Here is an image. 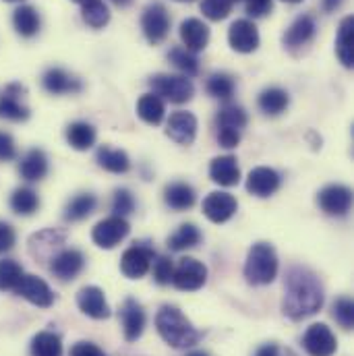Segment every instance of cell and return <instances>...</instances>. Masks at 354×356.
Returning <instances> with one entry per match:
<instances>
[{
	"mask_svg": "<svg viewBox=\"0 0 354 356\" xmlns=\"http://www.w3.org/2000/svg\"><path fill=\"white\" fill-rule=\"evenodd\" d=\"M195 188L186 182H170L166 188H164V201L168 207L177 209V211H184V209H191L195 205Z\"/></svg>",
	"mask_w": 354,
	"mask_h": 356,
	"instance_id": "obj_28",
	"label": "cell"
},
{
	"mask_svg": "<svg viewBox=\"0 0 354 356\" xmlns=\"http://www.w3.org/2000/svg\"><path fill=\"white\" fill-rule=\"evenodd\" d=\"M95 207H97L95 195H91V193H79V195H75L67 203V207H65V220L67 222H81V220H86L88 216H91L95 211Z\"/></svg>",
	"mask_w": 354,
	"mask_h": 356,
	"instance_id": "obj_31",
	"label": "cell"
},
{
	"mask_svg": "<svg viewBox=\"0 0 354 356\" xmlns=\"http://www.w3.org/2000/svg\"><path fill=\"white\" fill-rule=\"evenodd\" d=\"M137 114L143 122L147 124H160L164 120V114H166V106L162 102V97H158L156 93H145L139 97L137 102Z\"/></svg>",
	"mask_w": 354,
	"mask_h": 356,
	"instance_id": "obj_29",
	"label": "cell"
},
{
	"mask_svg": "<svg viewBox=\"0 0 354 356\" xmlns=\"http://www.w3.org/2000/svg\"><path fill=\"white\" fill-rule=\"evenodd\" d=\"M177 2H193V0H177Z\"/></svg>",
	"mask_w": 354,
	"mask_h": 356,
	"instance_id": "obj_56",
	"label": "cell"
},
{
	"mask_svg": "<svg viewBox=\"0 0 354 356\" xmlns=\"http://www.w3.org/2000/svg\"><path fill=\"white\" fill-rule=\"evenodd\" d=\"M6 2H21V0H6Z\"/></svg>",
	"mask_w": 354,
	"mask_h": 356,
	"instance_id": "obj_57",
	"label": "cell"
},
{
	"mask_svg": "<svg viewBox=\"0 0 354 356\" xmlns=\"http://www.w3.org/2000/svg\"><path fill=\"white\" fill-rule=\"evenodd\" d=\"M207 282V267L201 261L193 259V257H182L175 267L172 273V286L182 292H195L199 288H203V284Z\"/></svg>",
	"mask_w": 354,
	"mask_h": 356,
	"instance_id": "obj_8",
	"label": "cell"
},
{
	"mask_svg": "<svg viewBox=\"0 0 354 356\" xmlns=\"http://www.w3.org/2000/svg\"><path fill=\"white\" fill-rule=\"evenodd\" d=\"M332 315L344 330H353L354 327V302L348 296H342L334 302Z\"/></svg>",
	"mask_w": 354,
	"mask_h": 356,
	"instance_id": "obj_42",
	"label": "cell"
},
{
	"mask_svg": "<svg viewBox=\"0 0 354 356\" xmlns=\"http://www.w3.org/2000/svg\"><path fill=\"white\" fill-rule=\"evenodd\" d=\"M19 175L27 182H38L48 175V158L42 149H29L21 164H19Z\"/></svg>",
	"mask_w": 354,
	"mask_h": 356,
	"instance_id": "obj_25",
	"label": "cell"
},
{
	"mask_svg": "<svg viewBox=\"0 0 354 356\" xmlns=\"http://www.w3.org/2000/svg\"><path fill=\"white\" fill-rule=\"evenodd\" d=\"M317 203L323 213L328 216H346L353 205V191L344 184H328L325 188L319 191Z\"/></svg>",
	"mask_w": 354,
	"mask_h": 356,
	"instance_id": "obj_10",
	"label": "cell"
},
{
	"mask_svg": "<svg viewBox=\"0 0 354 356\" xmlns=\"http://www.w3.org/2000/svg\"><path fill=\"white\" fill-rule=\"evenodd\" d=\"M218 143L226 149H232L241 143V133L230 129H218Z\"/></svg>",
	"mask_w": 354,
	"mask_h": 356,
	"instance_id": "obj_49",
	"label": "cell"
},
{
	"mask_svg": "<svg viewBox=\"0 0 354 356\" xmlns=\"http://www.w3.org/2000/svg\"><path fill=\"white\" fill-rule=\"evenodd\" d=\"M166 135L178 145H191L197 135V118L191 112H172L166 124Z\"/></svg>",
	"mask_w": 354,
	"mask_h": 356,
	"instance_id": "obj_19",
	"label": "cell"
},
{
	"mask_svg": "<svg viewBox=\"0 0 354 356\" xmlns=\"http://www.w3.org/2000/svg\"><path fill=\"white\" fill-rule=\"evenodd\" d=\"M141 29L150 44H162L170 33V15L162 2H150L141 15Z\"/></svg>",
	"mask_w": 354,
	"mask_h": 356,
	"instance_id": "obj_5",
	"label": "cell"
},
{
	"mask_svg": "<svg viewBox=\"0 0 354 356\" xmlns=\"http://www.w3.org/2000/svg\"><path fill=\"white\" fill-rule=\"evenodd\" d=\"M150 86H152L154 93L158 97H164L170 104H186L195 95L193 81L188 77H184V75H166V73H160V75H154L150 79Z\"/></svg>",
	"mask_w": 354,
	"mask_h": 356,
	"instance_id": "obj_4",
	"label": "cell"
},
{
	"mask_svg": "<svg viewBox=\"0 0 354 356\" xmlns=\"http://www.w3.org/2000/svg\"><path fill=\"white\" fill-rule=\"evenodd\" d=\"M277 253L273 245L257 243L249 249L247 261H245V280L251 286H267L277 275Z\"/></svg>",
	"mask_w": 354,
	"mask_h": 356,
	"instance_id": "obj_3",
	"label": "cell"
},
{
	"mask_svg": "<svg viewBox=\"0 0 354 356\" xmlns=\"http://www.w3.org/2000/svg\"><path fill=\"white\" fill-rule=\"evenodd\" d=\"M25 93H27L25 86L8 83L0 93V118L10 122H25L29 118V108L23 104Z\"/></svg>",
	"mask_w": 354,
	"mask_h": 356,
	"instance_id": "obj_11",
	"label": "cell"
},
{
	"mask_svg": "<svg viewBox=\"0 0 354 356\" xmlns=\"http://www.w3.org/2000/svg\"><path fill=\"white\" fill-rule=\"evenodd\" d=\"M234 2H243L247 15L253 17V19L266 17V15L271 13V8H273V2L271 0H234Z\"/></svg>",
	"mask_w": 354,
	"mask_h": 356,
	"instance_id": "obj_45",
	"label": "cell"
},
{
	"mask_svg": "<svg viewBox=\"0 0 354 356\" xmlns=\"http://www.w3.org/2000/svg\"><path fill=\"white\" fill-rule=\"evenodd\" d=\"M50 271L54 277H58L61 282H69V280H75L83 267H86V257L81 251L77 249H63L58 251L52 259H50Z\"/></svg>",
	"mask_w": 354,
	"mask_h": 356,
	"instance_id": "obj_17",
	"label": "cell"
},
{
	"mask_svg": "<svg viewBox=\"0 0 354 356\" xmlns=\"http://www.w3.org/2000/svg\"><path fill=\"white\" fill-rule=\"evenodd\" d=\"M15 156H17L15 139L8 133L0 131V162H10L15 160Z\"/></svg>",
	"mask_w": 354,
	"mask_h": 356,
	"instance_id": "obj_46",
	"label": "cell"
},
{
	"mask_svg": "<svg viewBox=\"0 0 354 356\" xmlns=\"http://www.w3.org/2000/svg\"><path fill=\"white\" fill-rule=\"evenodd\" d=\"M73 2H79V4H83V2H88V0H73Z\"/></svg>",
	"mask_w": 354,
	"mask_h": 356,
	"instance_id": "obj_55",
	"label": "cell"
},
{
	"mask_svg": "<svg viewBox=\"0 0 354 356\" xmlns=\"http://www.w3.org/2000/svg\"><path fill=\"white\" fill-rule=\"evenodd\" d=\"M315 33H317V23H315V19H313L311 15H298V17L292 21V25L286 29L284 38H282L284 48L290 50V52H298V50H303L307 44L313 42Z\"/></svg>",
	"mask_w": 354,
	"mask_h": 356,
	"instance_id": "obj_14",
	"label": "cell"
},
{
	"mask_svg": "<svg viewBox=\"0 0 354 356\" xmlns=\"http://www.w3.org/2000/svg\"><path fill=\"white\" fill-rule=\"evenodd\" d=\"M17 234L8 222H0V253H8L15 247Z\"/></svg>",
	"mask_w": 354,
	"mask_h": 356,
	"instance_id": "obj_47",
	"label": "cell"
},
{
	"mask_svg": "<svg viewBox=\"0 0 354 356\" xmlns=\"http://www.w3.org/2000/svg\"><path fill=\"white\" fill-rule=\"evenodd\" d=\"M156 330H158L160 338L177 350L193 348L203 338V334L197 327H193V323L182 315V311L172 305H164L158 311Z\"/></svg>",
	"mask_w": 354,
	"mask_h": 356,
	"instance_id": "obj_2",
	"label": "cell"
},
{
	"mask_svg": "<svg viewBox=\"0 0 354 356\" xmlns=\"http://www.w3.org/2000/svg\"><path fill=\"white\" fill-rule=\"evenodd\" d=\"M67 141L77 152H88L95 143V129L88 122H71L67 127Z\"/></svg>",
	"mask_w": 354,
	"mask_h": 356,
	"instance_id": "obj_33",
	"label": "cell"
},
{
	"mask_svg": "<svg viewBox=\"0 0 354 356\" xmlns=\"http://www.w3.org/2000/svg\"><path fill=\"white\" fill-rule=\"evenodd\" d=\"M31 356H63V340L54 332H40L31 340Z\"/></svg>",
	"mask_w": 354,
	"mask_h": 356,
	"instance_id": "obj_35",
	"label": "cell"
},
{
	"mask_svg": "<svg viewBox=\"0 0 354 356\" xmlns=\"http://www.w3.org/2000/svg\"><path fill=\"white\" fill-rule=\"evenodd\" d=\"M249 122V116L243 106L239 104H224L218 112V129H230V131H243Z\"/></svg>",
	"mask_w": 354,
	"mask_h": 356,
	"instance_id": "obj_34",
	"label": "cell"
},
{
	"mask_svg": "<svg viewBox=\"0 0 354 356\" xmlns=\"http://www.w3.org/2000/svg\"><path fill=\"white\" fill-rule=\"evenodd\" d=\"M118 319L122 323L124 340L127 342H137L143 336L145 330V311L135 298H127L118 311Z\"/></svg>",
	"mask_w": 354,
	"mask_h": 356,
	"instance_id": "obj_16",
	"label": "cell"
},
{
	"mask_svg": "<svg viewBox=\"0 0 354 356\" xmlns=\"http://www.w3.org/2000/svg\"><path fill=\"white\" fill-rule=\"evenodd\" d=\"M342 2L344 0H323V10L325 13H334V10H338L342 6Z\"/></svg>",
	"mask_w": 354,
	"mask_h": 356,
	"instance_id": "obj_51",
	"label": "cell"
},
{
	"mask_svg": "<svg viewBox=\"0 0 354 356\" xmlns=\"http://www.w3.org/2000/svg\"><path fill=\"white\" fill-rule=\"evenodd\" d=\"M13 25H15V31L21 38H33V35H38V31L42 27V19H40V13L33 6L21 4L13 13Z\"/></svg>",
	"mask_w": 354,
	"mask_h": 356,
	"instance_id": "obj_26",
	"label": "cell"
},
{
	"mask_svg": "<svg viewBox=\"0 0 354 356\" xmlns=\"http://www.w3.org/2000/svg\"><path fill=\"white\" fill-rule=\"evenodd\" d=\"M207 93L216 99H222V102H228L234 93V79L228 75V73H214L209 79H207Z\"/></svg>",
	"mask_w": 354,
	"mask_h": 356,
	"instance_id": "obj_39",
	"label": "cell"
},
{
	"mask_svg": "<svg viewBox=\"0 0 354 356\" xmlns=\"http://www.w3.org/2000/svg\"><path fill=\"white\" fill-rule=\"evenodd\" d=\"M234 0H201V13L209 21H222L230 15Z\"/></svg>",
	"mask_w": 354,
	"mask_h": 356,
	"instance_id": "obj_41",
	"label": "cell"
},
{
	"mask_svg": "<svg viewBox=\"0 0 354 356\" xmlns=\"http://www.w3.org/2000/svg\"><path fill=\"white\" fill-rule=\"evenodd\" d=\"M336 54L340 63L346 69L354 67V19L344 17L340 27H338V38H336Z\"/></svg>",
	"mask_w": 354,
	"mask_h": 356,
	"instance_id": "obj_24",
	"label": "cell"
},
{
	"mask_svg": "<svg viewBox=\"0 0 354 356\" xmlns=\"http://www.w3.org/2000/svg\"><path fill=\"white\" fill-rule=\"evenodd\" d=\"M95 160H97L99 168H104L106 172H112V175H124L131 170V160H129L127 152H122V149L104 145L97 149Z\"/></svg>",
	"mask_w": 354,
	"mask_h": 356,
	"instance_id": "obj_27",
	"label": "cell"
},
{
	"mask_svg": "<svg viewBox=\"0 0 354 356\" xmlns=\"http://www.w3.org/2000/svg\"><path fill=\"white\" fill-rule=\"evenodd\" d=\"M280 182L282 178L280 175L273 170V168H267V166H259V168H253L249 172L247 178V191L255 197H269L273 195L277 188H280Z\"/></svg>",
	"mask_w": 354,
	"mask_h": 356,
	"instance_id": "obj_21",
	"label": "cell"
},
{
	"mask_svg": "<svg viewBox=\"0 0 354 356\" xmlns=\"http://www.w3.org/2000/svg\"><path fill=\"white\" fill-rule=\"evenodd\" d=\"M209 178L220 186H236L241 182V168L234 156L214 158L209 164Z\"/></svg>",
	"mask_w": 354,
	"mask_h": 356,
	"instance_id": "obj_22",
	"label": "cell"
},
{
	"mask_svg": "<svg viewBox=\"0 0 354 356\" xmlns=\"http://www.w3.org/2000/svg\"><path fill=\"white\" fill-rule=\"evenodd\" d=\"M23 277V267L15 259H0V290H15Z\"/></svg>",
	"mask_w": 354,
	"mask_h": 356,
	"instance_id": "obj_40",
	"label": "cell"
},
{
	"mask_svg": "<svg viewBox=\"0 0 354 356\" xmlns=\"http://www.w3.org/2000/svg\"><path fill=\"white\" fill-rule=\"evenodd\" d=\"M180 40L188 52H201L209 44V27L201 19H184L180 23Z\"/></svg>",
	"mask_w": 354,
	"mask_h": 356,
	"instance_id": "obj_20",
	"label": "cell"
},
{
	"mask_svg": "<svg viewBox=\"0 0 354 356\" xmlns=\"http://www.w3.org/2000/svg\"><path fill=\"white\" fill-rule=\"evenodd\" d=\"M154 259H156L154 247H150L147 243H133V247H129L120 257V271L129 280H139L150 271Z\"/></svg>",
	"mask_w": 354,
	"mask_h": 356,
	"instance_id": "obj_7",
	"label": "cell"
},
{
	"mask_svg": "<svg viewBox=\"0 0 354 356\" xmlns=\"http://www.w3.org/2000/svg\"><path fill=\"white\" fill-rule=\"evenodd\" d=\"M228 44L234 52L251 54L259 48V29L251 19H236L228 29Z\"/></svg>",
	"mask_w": 354,
	"mask_h": 356,
	"instance_id": "obj_12",
	"label": "cell"
},
{
	"mask_svg": "<svg viewBox=\"0 0 354 356\" xmlns=\"http://www.w3.org/2000/svg\"><path fill=\"white\" fill-rule=\"evenodd\" d=\"M135 209V199L129 188H116L114 199H112V211L118 218H127Z\"/></svg>",
	"mask_w": 354,
	"mask_h": 356,
	"instance_id": "obj_44",
	"label": "cell"
},
{
	"mask_svg": "<svg viewBox=\"0 0 354 356\" xmlns=\"http://www.w3.org/2000/svg\"><path fill=\"white\" fill-rule=\"evenodd\" d=\"M168 60L177 67L178 71L184 77H195L199 73V60L193 52H188L186 48H172L168 52Z\"/></svg>",
	"mask_w": 354,
	"mask_h": 356,
	"instance_id": "obj_38",
	"label": "cell"
},
{
	"mask_svg": "<svg viewBox=\"0 0 354 356\" xmlns=\"http://www.w3.org/2000/svg\"><path fill=\"white\" fill-rule=\"evenodd\" d=\"M303 348L309 356H334L338 350V340L325 323H313L303 336Z\"/></svg>",
	"mask_w": 354,
	"mask_h": 356,
	"instance_id": "obj_9",
	"label": "cell"
},
{
	"mask_svg": "<svg viewBox=\"0 0 354 356\" xmlns=\"http://www.w3.org/2000/svg\"><path fill=\"white\" fill-rule=\"evenodd\" d=\"M77 307L81 309V313H86L88 317L97 319V321L110 319V315H112L110 305L97 286H83L77 292Z\"/></svg>",
	"mask_w": 354,
	"mask_h": 356,
	"instance_id": "obj_18",
	"label": "cell"
},
{
	"mask_svg": "<svg viewBox=\"0 0 354 356\" xmlns=\"http://www.w3.org/2000/svg\"><path fill=\"white\" fill-rule=\"evenodd\" d=\"M114 4H118V6H127V4H131V0H112Z\"/></svg>",
	"mask_w": 354,
	"mask_h": 356,
	"instance_id": "obj_53",
	"label": "cell"
},
{
	"mask_svg": "<svg viewBox=\"0 0 354 356\" xmlns=\"http://www.w3.org/2000/svg\"><path fill=\"white\" fill-rule=\"evenodd\" d=\"M42 86L52 95H63V93H79L83 86L79 79L69 75L63 69H48L42 77Z\"/></svg>",
	"mask_w": 354,
	"mask_h": 356,
	"instance_id": "obj_23",
	"label": "cell"
},
{
	"mask_svg": "<svg viewBox=\"0 0 354 356\" xmlns=\"http://www.w3.org/2000/svg\"><path fill=\"white\" fill-rule=\"evenodd\" d=\"M323 302H325L323 284L315 271L303 266H292L286 271L282 313L290 321H303L317 315Z\"/></svg>",
	"mask_w": 354,
	"mask_h": 356,
	"instance_id": "obj_1",
	"label": "cell"
},
{
	"mask_svg": "<svg viewBox=\"0 0 354 356\" xmlns=\"http://www.w3.org/2000/svg\"><path fill=\"white\" fill-rule=\"evenodd\" d=\"M69 356H106V355H104V350H102L97 344H93V342H77V344H73V348H71Z\"/></svg>",
	"mask_w": 354,
	"mask_h": 356,
	"instance_id": "obj_48",
	"label": "cell"
},
{
	"mask_svg": "<svg viewBox=\"0 0 354 356\" xmlns=\"http://www.w3.org/2000/svg\"><path fill=\"white\" fill-rule=\"evenodd\" d=\"M201 243V232L195 224H182L177 232L168 238V249L180 253L186 249H195Z\"/></svg>",
	"mask_w": 354,
	"mask_h": 356,
	"instance_id": "obj_36",
	"label": "cell"
},
{
	"mask_svg": "<svg viewBox=\"0 0 354 356\" xmlns=\"http://www.w3.org/2000/svg\"><path fill=\"white\" fill-rule=\"evenodd\" d=\"M131 232V226L124 218H118V216H110L102 222H97L91 230V238L93 243L99 247V249H114L116 245H120Z\"/></svg>",
	"mask_w": 354,
	"mask_h": 356,
	"instance_id": "obj_6",
	"label": "cell"
},
{
	"mask_svg": "<svg viewBox=\"0 0 354 356\" xmlns=\"http://www.w3.org/2000/svg\"><path fill=\"white\" fill-rule=\"evenodd\" d=\"M282 2H290V4H298V2H303V0H282Z\"/></svg>",
	"mask_w": 354,
	"mask_h": 356,
	"instance_id": "obj_54",
	"label": "cell"
},
{
	"mask_svg": "<svg viewBox=\"0 0 354 356\" xmlns=\"http://www.w3.org/2000/svg\"><path fill=\"white\" fill-rule=\"evenodd\" d=\"M81 17L93 29H102L110 21V10L102 0H88L81 4Z\"/></svg>",
	"mask_w": 354,
	"mask_h": 356,
	"instance_id": "obj_37",
	"label": "cell"
},
{
	"mask_svg": "<svg viewBox=\"0 0 354 356\" xmlns=\"http://www.w3.org/2000/svg\"><path fill=\"white\" fill-rule=\"evenodd\" d=\"M236 209H239L236 199L230 193H224V191H214L203 199V213L214 224L228 222L236 213Z\"/></svg>",
	"mask_w": 354,
	"mask_h": 356,
	"instance_id": "obj_15",
	"label": "cell"
},
{
	"mask_svg": "<svg viewBox=\"0 0 354 356\" xmlns=\"http://www.w3.org/2000/svg\"><path fill=\"white\" fill-rule=\"evenodd\" d=\"M152 273H154V280H156V284H160V286H168V284H172V273H175V264H172V259L170 257H166V255H162V257H158L156 261H152Z\"/></svg>",
	"mask_w": 354,
	"mask_h": 356,
	"instance_id": "obj_43",
	"label": "cell"
},
{
	"mask_svg": "<svg viewBox=\"0 0 354 356\" xmlns=\"http://www.w3.org/2000/svg\"><path fill=\"white\" fill-rule=\"evenodd\" d=\"M17 292L19 296H23L27 302L35 305V307H42V309H48L52 307L54 302V292L52 288L38 275H31V273H23L21 282L17 284V288L13 290Z\"/></svg>",
	"mask_w": 354,
	"mask_h": 356,
	"instance_id": "obj_13",
	"label": "cell"
},
{
	"mask_svg": "<svg viewBox=\"0 0 354 356\" xmlns=\"http://www.w3.org/2000/svg\"><path fill=\"white\" fill-rule=\"evenodd\" d=\"M280 355V350H277V346L275 344H266L264 348H259L257 350V355L255 356H277Z\"/></svg>",
	"mask_w": 354,
	"mask_h": 356,
	"instance_id": "obj_50",
	"label": "cell"
},
{
	"mask_svg": "<svg viewBox=\"0 0 354 356\" xmlns=\"http://www.w3.org/2000/svg\"><path fill=\"white\" fill-rule=\"evenodd\" d=\"M186 356H209L205 350H193V353H188Z\"/></svg>",
	"mask_w": 354,
	"mask_h": 356,
	"instance_id": "obj_52",
	"label": "cell"
},
{
	"mask_svg": "<svg viewBox=\"0 0 354 356\" xmlns=\"http://www.w3.org/2000/svg\"><path fill=\"white\" fill-rule=\"evenodd\" d=\"M8 203L17 216H31L40 209V195L31 186H19L13 191Z\"/></svg>",
	"mask_w": 354,
	"mask_h": 356,
	"instance_id": "obj_30",
	"label": "cell"
},
{
	"mask_svg": "<svg viewBox=\"0 0 354 356\" xmlns=\"http://www.w3.org/2000/svg\"><path fill=\"white\" fill-rule=\"evenodd\" d=\"M257 104H259V110H262L264 114H267V116H277V114H282V112L288 108L290 95H288L284 89L267 88L259 93Z\"/></svg>",
	"mask_w": 354,
	"mask_h": 356,
	"instance_id": "obj_32",
	"label": "cell"
}]
</instances>
